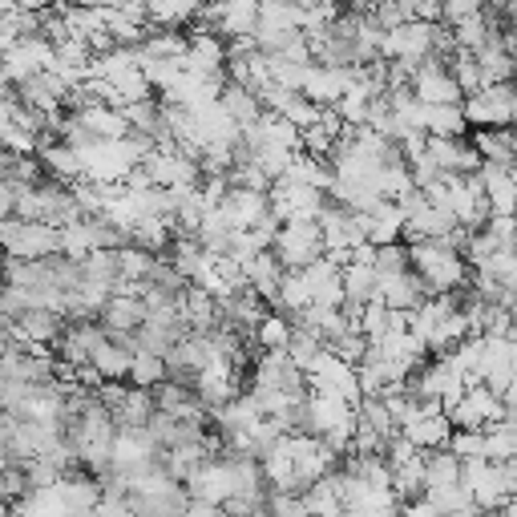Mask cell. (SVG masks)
<instances>
[{
	"label": "cell",
	"mask_w": 517,
	"mask_h": 517,
	"mask_svg": "<svg viewBox=\"0 0 517 517\" xmlns=\"http://www.w3.org/2000/svg\"><path fill=\"white\" fill-rule=\"evenodd\" d=\"M287 340H291V324H287L283 316L267 312V316L255 324V348H259V352H283Z\"/></svg>",
	"instance_id": "21"
},
{
	"label": "cell",
	"mask_w": 517,
	"mask_h": 517,
	"mask_svg": "<svg viewBox=\"0 0 517 517\" xmlns=\"http://www.w3.org/2000/svg\"><path fill=\"white\" fill-rule=\"evenodd\" d=\"M421 130L429 138H457L465 134V118H461V101H441V106H421Z\"/></svg>",
	"instance_id": "11"
},
{
	"label": "cell",
	"mask_w": 517,
	"mask_h": 517,
	"mask_svg": "<svg viewBox=\"0 0 517 517\" xmlns=\"http://www.w3.org/2000/svg\"><path fill=\"white\" fill-rule=\"evenodd\" d=\"M271 255L283 271H303L307 263H316L324 255V239L316 219H287L279 223L275 239H271Z\"/></svg>",
	"instance_id": "2"
},
{
	"label": "cell",
	"mask_w": 517,
	"mask_h": 517,
	"mask_svg": "<svg viewBox=\"0 0 517 517\" xmlns=\"http://www.w3.org/2000/svg\"><path fill=\"white\" fill-rule=\"evenodd\" d=\"M126 380L134 384V388H154L158 380H166V360L162 356H154V352H134L130 356V372H126Z\"/></svg>",
	"instance_id": "20"
},
{
	"label": "cell",
	"mask_w": 517,
	"mask_h": 517,
	"mask_svg": "<svg viewBox=\"0 0 517 517\" xmlns=\"http://www.w3.org/2000/svg\"><path fill=\"white\" fill-rule=\"evenodd\" d=\"M299 497H303V509L312 513V517H340V513H344V505H340L336 489H332L324 477H320V481H312Z\"/></svg>",
	"instance_id": "19"
},
{
	"label": "cell",
	"mask_w": 517,
	"mask_h": 517,
	"mask_svg": "<svg viewBox=\"0 0 517 517\" xmlns=\"http://www.w3.org/2000/svg\"><path fill=\"white\" fill-rule=\"evenodd\" d=\"M13 206H17V186L0 182V219H13Z\"/></svg>",
	"instance_id": "28"
},
{
	"label": "cell",
	"mask_w": 517,
	"mask_h": 517,
	"mask_svg": "<svg viewBox=\"0 0 517 517\" xmlns=\"http://www.w3.org/2000/svg\"><path fill=\"white\" fill-rule=\"evenodd\" d=\"M150 412H154V396H150V388H126V396H122V404L110 412L114 417V429H142L146 421H150Z\"/></svg>",
	"instance_id": "13"
},
{
	"label": "cell",
	"mask_w": 517,
	"mask_h": 517,
	"mask_svg": "<svg viewBox=\"0 0 517 517\" xmlns=\"http://www.w3.org/2000/svg\"><path fill=\"white\" fill-rule=\"evenodd\" d=\"M150 263H154L150 251H142V247H134V243L118 247V279H126V283H142L146 271H150Z\"/></svg>",
	"instance_id": "22"
},
{
	"label": "cell",
	"mask_w": 517,
	"mask_h": 517,
	"mask_svg": "<svg viewBox=\"0 0 517 517\" xmlns=\"http://www.w3.org/2000/svg\"><path fill=\"white\" fill-rule=\"evenodd\" d=\"M372 271H376V279H388V275L408 271V247H404V243H384V247H376Z\"/></svg>",
	"instance_id": "23"
},
{
	"label": "cell",
	"mask_w": 517,
	"mask_h": 517,
	"mask_svg": "<svg viewBox=\"0 0 517 517\" xmlns=\"http://www.w3.org/2000/svg\"><path fill=\"white\" fill-rule=\"evenodd\" d=\"M182 517H227V513L219 505H211V501H186Z\"/></svg>",
	"instance_id": "27"
},
{
	"label": "cell",
	"mask_w": 517,
	"mask_h": 517,
	"mask_svg": "<svg viewBox=\"0 0 517 517\" xmlns=\"http://www.w3.org/2000/svg\"><path fill=\"white\" fill-rule=\"evenodd\" d=\"M340 287H344V307H364L376 295V271L368 263H344Z\"/></svg>",
	"instance_id": "15"
},
{
	"label": "cell",
	"mask_w": 517,
	"mask_h": 517,
	"mask_svg": "<svg viewBox=\"0 0 517 517\" xmlns=\"http://www.w3.org/2000/svg\"><path fill=\"white\" fill-rule=\"evenodd\" d=\"M425 461V489H441V485H457L461 481V457L449 449H421Z\"/></svg>",
	"instance_id": "17"
},
{
	"label": "cell",
	"mask_w": 517,
	"mask_h": 517,
	"mask_svg": "<svg viewBox=\"0 0 517 517\" xmlns=\"http://www.w3.org/2000/svg\"><path fill=\"white\" fill-rule=\"evenodd\" d=\"M453 429H485L501 417H513V404H505L501 396H493L485 384H465L461 400L445 412Z\"/></svg>",
	"instance_id": "3"
},
{
	"label": "cell",
	"mask_w": 517,
	"mask_h": 517,
	"mask_svg": "<svg viewBox=\"0 0 517 517\" xmlns=\"http://www.w3.org/2000/svg\"><path fill=\"white\" fill-rule=\"evenodd\" d=\"M445 449L457 453L461 461H473V457H485V437H481V429H453Z\"/></svg>",
	"instance_id": "24"
},
{
	"label": "cell",
	"mask_w": 517,
	"mask_h": 517,
	"mask_svg": "<svg viewBox=\"0 0 517 517\" xmlns=\"http://www.w3.org/2000/svg\"><path fill=\"white\" fill-rule=\"evenodd\" d=\"M223 219L231 223V231H243V227H255L263 215H267V190H243V186H227L223 202H219Z\"/></svg>",
	"instance_id": "8"
},
{
	"label": "cell",
	"mask_w": 517,
	"mask_h": 517,
	"mask_svg": "<svg viewBox=\"0 0 517 517\" xmlns=\"http://www.w3.org/2000/svg\"><path fill=\"white\" fill-rule=\"evenodd\" d=\"M9 425H13V412H0V449H5V437H9Z\"/></svg>",
	"instance_id": "29"
},
{
	"label": "cell",
	"mask_w": 517,
	"mask_h": 517,
	"mask_svg": "<svg viewBox=\"0 0 517 517\" xmlns=\"http://www.w3.org/2000/svg\"><path fill=\"white\" fill-rule=\"evenodd\" d=\"M97 324L106 336H134L146 324V303L138 295H110L106 303H101Z\"/></svg>",
	"instance_id": "6"
},
{
	"label": "cell",
	"mask_w": 517,
	"mask_h": 517,
	"mask_svg": "<svg viewBox=\"0 0 517 517\" xmlns=\"http://www.w3.org/2000/svg\"><path fill=\"white\" fill-rule=\"evenodd\" d=\"M263 509H267V517H307V509H303V497H299V493H271V489H267Z\"/></svg>",
	"instance_id": "25"
},
{
	"label": "cell",
	"mask_w": 517,
	"mask_h": 517,
	"mask_svg": "<svg viewBox=\"0 0 517 517\" xmlns=\"http://www.w3.org/2000/svg\"><path fill=\"white\" fill-rule=\"evenodd\" d=\"M429 295L433 291L417 271H400V275L376 279V299L388 307V312H412V307H421Z\"/></svg>",
	"instance_id": "5"
},
{
	"label": "cell",
	"mask_w": 517,
	"mask_h": 517,
	"mask_svg": "<svg viewBox=\"0 0 517 517\" xmlns=\"http://www.w3.org/2000/svg\"><path fill=\"white\" fill-rule=\"evenodd\" d=\"M469 142H473V150L481 154V162L513 166V130H509V126H481Z\"/></svg>",
	"instance_id": "12"
},
{
	"label": "cell",
	"mask_w": 517,
	"mask_h": 517,
	"mask_svg": "<svg viewBox=\"0 0 517 517\" xmlns=\"http://www.w3.org/2000/svg\"><path fill=\"white\" fill-rule=\"evenodd\" d=\"M449 433H453V425H449L445 412H429V417H425V412H417V404H412V412L400 425V437L412 441L417 449H445Z\"/></svg>",
	"instance_id": "7"
},
{
	"label": "cell",
	"mask_w": 517,
	"mask_h": 517,
	"mask_svg": "<svg viewBox=\"0 0 517 517\" xmlns=\"http://www.w3.org/2000/svg\"><path fill=\"white\" fill-rule=\"evenodd\" d=\"M408 271H417L433 295L453 291L461 283H469V263L457 255V247L445 239H421V243H408Z\"/></svg>",
	"instance_id": "1"
},
{
	"label": "cell",
	"mask_w": 517,
	"mask_h": 517,
	"mask_svg": "<svg viewBox=\"0 0 517 517\" xmlns=\"http://www.w3.org/2000/svg\"><path fill=\"white\" fill-rule=\"evenodd\" d=\"M13 328H17V336H25L29 344H45V348H49V344L65 332V316L49 312V307H29L25 316L13 320Z\"/></svg>",
	"instance_id": "9"
},
{
	"label": "cell",
	"mask_w": 517,
	"mask_h": 517,
	"mask_svg": "<svg viewBox=\"0 0 517 517\" xmlns=\"http://www.w3.org/2000/svg\"><path fill=\"white\" fill-rule=\"evenodd\" d=\"M182 489L190 501H211V505H223L231 493H235V481H231V469L227 461L211 457V461H202L194 473L182 477Z\"/></svg>",
	"instance_id": "4"
},
{
	"label": "cell",
	"mask_w": 517,
	"mask_h": 517,
	"mask_svg": "<svg viewBox=\"0 0 517 517\" xmlns=\"http://www.w3.org/2000/svg\"><path fill=\"white\" fill-rule=\"evenodd\" d=\"M392 497L400 501V505H408V501H417L421 493H425V461H421V449L412 453L404 465H396L392 469Z\"/></svg>",
	"instance_id": "14"
},
{
	"label": "cell",
	"mask_w": 517,
	"mask_h": 517,
	"mask_svg": "<svg viewBox=\"0 0 517 517\" xmlns=\"http://www.w3.org/2000/svg\"><path fill=\"white\" fill-rule=\"evenodd\" d=\"M93 517H134V509L126 501H97L93 505Z\"/></svg>",
	"instance_id": "26"
},
{
	"label": "cell",
	"mask_w": 517,
	"mask_h": 517,
	"mask_svg": "<svg viewBox=\"0 0 517 517\" xmlns=\"http://www.w3.org/2000/svg\"><path fill=\"white\" fill-rule=\"evenodd\" d=\"M130 356H134V352H126L122 344H114L110 336H101V340L93 344V352H89V364L101 372V380H126Z\"/></svg>",
	"instance_id": "16"
},
{
	"label": "cell",
	"mask_w": 517,
	"mask_h": 517,
	"mask_svg": "<svg viewBox=\"0 0 517 517\" xmlns=\"http://www.w3.org/2000/svg\"><path fill=\"white\" fill-rule=\"evenodd\" d=\"M0 408H5V392H0Z\"/></svg>",
	"instance_id": "30"
},
{
	"label": "cell",
	"mask_w": 517,
	"mask_h": 517,
	"mask_svg": "<svg viewBox=\"0 0 517 517\" xmlns=\"http://www.w3.org/2000/svg\"><path fill=\"white\" fill-rule=\"evenodd\" d=\"M37 158H41V166H45V174H49L53 182H61V186H69V182H77V178H85V166H81V154H77L73 146H65V142H53V146H45V150H37Z\"/></svg>",
	"instance_id": "10"
},
{
	"label": "cell",
	"mask_w": 517,
	"mask_h": 517,
	"mask_svg": "<svg viewBox=\"0 0 517 517\" xmlns=\"http://www.w3.org/2000/svg\"><path fill=\"white\" fill-rule=\"evenodd\" d=\"M219 106L243 126V122H255L259 114H263V106H259V97L251 93V89H243L239 81H223L219 85Z\"/></svg>",
	"instance_id": "18"
}]
</instances>
